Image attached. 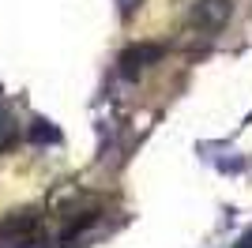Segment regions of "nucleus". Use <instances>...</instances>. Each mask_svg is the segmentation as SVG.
Wrapping results in <instances>:
<instances>
[{"instance_id": "f257e3e1", "label": "nucleus", "mask_w": 252, "mask_h": 248, "mask_svg": "<svg viewBox=\"0 0 252 248\" xmlns=\"http://www.w3.org/2000/svg\"><path fill=\"white\" fill-rule=\"evenodd\" d=\"M42 233V215L34 207H23V211H8L0 218V237L8 241H34Z\"/></svg>"}, {"instance_id": "f03ea898", "label": "nucleus", "mask_w": 252, "mask_h": 248, "mask_svg": "<svg viewBox=\"0 0 252 248\" xmlns=\"http://www.w3.org/2000/svg\"><path fill=\"white\" fill-rule=\"evenodd\" d=\"M83 199H87L83 185H75V181H61V185L49 188V196H45V211H49V215L68 218V215H79V203H83Z\"/></svg>"}, {"instance_id": "7ed1b4c3", "label": "nucleus", "mask_w": 252, "mask_h": 248, "mask_svg": "<svg viewBox=\"0 0 252 248\" xmlns=\"http://www.w3.org/2000/svg\"><path fill=\"white\" fill-rule=\"evenodd\" d=\"M226 19H230V0H200L192 11V23L200 31H222Z\"/></svg>"}, {"instance_id": "20e7f679", "label": "nucleus", "mask_w": 252, "mask_h": 248, "mask_svg": "<svg viewBox=\"0 0 252 248\" xmlns=\"http://www.w3.org/2000/svg\"><path fill=\"white\" fill-rule=\"evenodd\" d=\"M158 57H162V45H132V49L121 53V72L139 75V72H147Z\"/></svg>"}, {"instance_id": "39448f33", "label": "nucleus", "mask_w": 252, "mask_h": 248, "mask_svg": "<svg viewBox=\"0 0 252 248\" xmlns=\"http://www.w3.org/2000/svg\"><path fill=\"white\" fill-rule=\"evenodd\" d=\"M15 135H19V124H15V117H11L8 105H0V151L15 143Z\"/></svg>"}, {"instance_id": "423d86ee", "label": "nucleus", "mask_w": 252, "mask_h": 248, "mask_svg": "<svg viewBox=\"0 0 252 248\" xmlns=\"http://www.w3.org/2000/svg\"><path fill=\"white\" fill-rule=\"evenodd\" d=\"M121 4H125V11H136L139 4H143V0H121Z\"/></svg>"}]
</instances>
